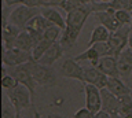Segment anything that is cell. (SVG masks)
<instances>
[{"instance_id": "cell-9", "label": "cell", "mask_w": 132, "mask_h": 118, "mask_svg": "<svg viewBox=\"0 0 132 118\" xmlns=\"http://www.w3.org/2000/svg\"><path fill=\"white\" fill-rule=\"evenodd\" d=\"M84 93H85V107L92 113H98L102 110V93L96 85L84 83Z\"/></svg>"}, {"instance_id": "cell-38", "label": "cell", "mask_w": 132, "mask_h": 118, "mask_svg": "<svg viewBox=\"0 0 132 118\" xmlns=\"http://www.w3.org/2000/svg\"><path fill=\"white\" fill-rule=\"evenodd\" d=\"M114 118H124L122 115H117V117H114Z\"/></svg>"}, {"instance_id": "cell-36", "label": "cell", "mask_w": 132, "mask_h": 118, "mask_svg": "<svg viewBox=\"0 0 132 118\" xmlns=\"http://www.w3.org/2000/svg\"><path fill=\"white\" fill-rule=\"evenodd\" d=\"M128 47L132 50V33H131V36H129V41H128Z\"/></svg>"}, {"instance_id": "cell-22", "label": "cell", "mask_w": 132, "mask_h": 118, "mask_svg": "<svg viewBox=\"0 0 132 118\" xmlns=\"http://www.w3.org/2000/svg\"><path fill=\"white\" fill-rule=\"evenodd\" d=\"M99 59H101V56L94 47H88L81 54L74 56V60H77V62H89V65H92V66H98Z\"/></svg>"}, {"instance_id": "cell-31", "label": "cell", "mask_w": 132, "mask_h": 118, "mask_svg": "<svg viewBox=\"0 0 132 118\" xmlns=\"http://www.w3.org/2000/svg\"><path fill=\"white\" fill-rule=\"evenodd\" d=\"M94 115H95V113H92L91 110H88L87 107H84V108L77 110V111L74 113L73 118H94Z\"/></svg>"}, {"instance_id": "cell-19", "label": "cell", "mask_w": 132, "mask_h": 118, "mask_svg": "<svg viewBox=\"0 0 132 118\" xmlns=\"http://www.w3.org/2000/svg\"><path fill=\"white\" fill-rule=\"evenodd\" d=\"M40 13L44 18H47L51 23L61 28L62 30L66 28V18L62 17V14L56 8H54V7H43V8H40Z\"/></svg>"}, {"instance_id": "cell-23", "label": "cell", "mask_w": 132, "mask_h": 118, "mask_svg": "<svg viewBox=\"0 0 132 118\" xmlns=\"http://www.w3.org/2000/svg\"><path fill=\"white\" fill-rule=\"evenodd\" d=\"M111 34V32L105 28L103 25H98L94 28L92 33H91V39H89V43H88V47L94 46L95 43H101V41H107Z\"/></svg>"}, {"instance_id": "cell-34", "label": "cell", "mask_w": 132, "mask_h": 118, "mask_svg": "<svg viewBox=\"0 0 132 118\" xmlns=\"http://www.w3.org/2000/svg\"><path fill=\"white\" fill-rule=\"evenodd\" d=\"M47 118H66V117L61 115V114H48Z\"/></svg>"}, {"instance_id": "cell-12", "label": "cell", "mask_w": 132, "mask_h": 118, "mask_svg": "<svg viewBox=\"0 0 132 118\" xmlns=\"http://www.w3.org/2000/svg\"><path fill=\"white\" fill-rule=\"evenodd\" d=\"M101 93H102V110L109 113L111 115V118L120 115V111H121L120 97L116 96L114 93H111L107 88L101 89Z\"/></svg>"}, {"instance_id": "cell-25", "label": "cell", "mask_w": 132, "mask_h": 118, "mask_svg": "<svg viewBox=\"0 0 132 118\" xmlns=\"http://www.w3.org/2000/svg\"><path fill=\"white\" fill-rule=\"evenodd\" d=\"M52 43H55V41H50V40L47 39H43V40H40L39 43L35 46V48H33V51H32V55H33V59L35 60H39L41 56L44 55V52L50 48V46H51Z\"/></svg>"}, {"instance_id": "cell-14", "label": "cell", "mask_w": 132, "mask_h": 118, "mask_svg": "<svg viewBox=\"0 0 132 118\" xmlns=\"http://www.w3.org/2000/svg\"><path fill=\"white\" fill-rule=\"evenodd\" d=\"M63 48L65 47H63V44H62L61 41L52 43L48 50L44 52V55L41 56L37 62H40L43 65H47V66H52L58 59L62 58V55H63Z\"/></svg>"}, {"instance_id": "cell-8", "label": "cell", "mask_w": 132, "mask_h": 118, "mask_svg": "<svg viewBox=\"0 0 132 118\" xmlns=\"http://www.w3.org/2000/svg\"><path fill=\"white\" fill-rule=\"evenodd\" d=\"M7 73H8V74H11V76H14L15 78L18 80L19 84H23L25 87H28L29 89H30V92L35 95L37 83L35 81L30 70L26 67V65H25V63L23 65H19V66H11V67H8Z\"/></svg>"}, {"instance_id": "cell-5", "label": "cell", "mask_w": 132, "mask_h": 118, "mask_svg": "<svg viewBox=\"0 0 132 118\" xmlns=\"http://www.w3.org/2000/svg\"><path fill=\"white\" fill-rule=\"evenodd\" d=\"M37 14H40V8H36V7H28V6L21 4V6H18L16 8H14L11 11V15H10L8 22L12 23V25H15V26H18L19 29L25 30L28 22L30 21L33 17H36Z\"/></svg>"}, {"instance_id": "cell-32", "label": "cell", "mask_w": 132, "mask_h": 118, "mask_svg": "<svg viewBox=\"0 0 132 118\" xmlns=\"http://www.w3.org/2000/svg\"><path fill=\"white\" fill-rule=\"evenodd\" d=\"M4 3H6L7 6H21V4H23V6H26V3H28V0H3Z\"/></svg>"}, {"instance_id": "cell-17", "label": "cell", "mask_w": 132, "mask_h": 118, "mask_svg": "<svg viewBox=\"0 0 132 118\" xmlns=\"http://www.w3.org/2000/svg\"><path fill=\"white\" fill-rule=\"evenodd\" d=\"M106 88L118 97H121L124 95H132V89L128 87L120 77H109Z\"/></svg>"}, {"instance_id": "cell-40", "label": "cell", "mask_w": 132, "mask_h": 118, "mask_svg": "<svg viewBox=\"0 0 132 118\" xmlns=\"http://www.w3.org/2000/svg\"><path fill=\"white\" fill-rule=\"evenodd\" d=\"M131 30H132V23H131Z\"/></svg>"}, {"instance_id": "cell-4", "label": "cell", "mask_w": 132, "mask_h": 118, "mask_svg": "<svg viewBox=\"0 0 132 118\" xmlns=\"http://www.w3.org/2000/svg\"><path fill=\"white\" fill-rule=\"evenodd\" d=\"M131 33H132V30H131L129 25L121 26L116 32H111L110 37H109V40H107V44L110 46L111 56H114L116 59H118L120 54H121L128 46Z\"/></svg>"}, {"instance_id": "cell-41", "label": "cell", "mask_w": 132, "mask_h": 118, "mask_svg": "<svg viewBox=\"0 0 132 118\" xmlns=\"http://www.w3.org/2000/svg\"><path fill=\"white\" fill-rule=\"evenodd\" d=\"M131 11H132V7H131Z\"/></svg>"}, {"instance_id": "cell-3", "label": "cell", "mask_w": 132, "mask_h": 118, "mask_svg": "<svg viewBox=\"0 0 132 118\" xmlns=\"http://www.w3.org/2000/svg\"><path fill=\"white\" fill-rule=\"evenodd\" d=\"M6 93H7V96L10 97L11 103L14 104L18 115H21V111H22V110L30 108L32 106H35L32 102L33 93L30 92V89L28 87H25L23 84H18L12 89H7Z\"/></svg>"}, {"instance_id": "cell-20", "label": "cell", "mask_w": 132, "mask_h": 118, "mask_svg": "<svg viewBox=\"0 0 132 118\" xmlns=\"http://www.w3.org/2000/svg\"><path fill=\"white\" fill-rule=\"evenodd\" d=\"M94 3V0H50V7H61L63 11L69 13L73 8L82 7Z\"/></svg>"}, {"instance_id": "cell-2", "label": "cell", "mask_w": 132, "mask_h": 118, "mask_svg": "<svg viewBox=\"0 0 132 118\" xmlns=\"http://www.w3.org/2000/svg\"><path fill=\"white\" fill-rule=\"evenodd\" d=\"M25 65L30 70L37 85H41V87H54V85H56L58 78L51 66L43 65V63L37 62V60H30V62H28Z\"/></svg>"}, {"instance_id": "cell-11", "label": "cell", "mask_w": 132, "mask_h": 118, "mask_svg": "<svg viewBox=\"0 0 132 118\" xmlns=\"http://www.w3.org/2000/svg\"><path fill=\"white\" fill-rule=\"evenodd\" d=\"M82 70H84V83L94 84V85H96L99 89H105L107 87L109 77H107L105 73H102L96 66H92V65H89V66H82Z\"/></svg>"}, {"instance_id": "cell-15", "label": "cell", "mask_w": 132, "mask_h": 118, "mask_svg": "<svg viewBox=\"0 0 132 118\" xmlns=\"http://www.w3.org/2000/svg\"><path fill=\"white\" fill-rule=\"evenodd\" d=\"M102 73H105L107 77H121L120 76V70H118V62L114 56H102L99 59V63L96 66Z\"/></svg>"}, {"instance_id": "cell-24", "label": "cell", "mask_w": 132, "mask_h": 118, "mask_svg": "<svg viewBox=\"0 0 132 118\" xmlns=\"http://www.w3.org/2000/svg\"><path fill=\"white\" fill-rule=\"evenodd\" d=\"M2 118H21L6 92L3 93L2 97Z\"/></svg>"}, {"instance_id": "cell-30", "label": "cell", "mask_w": 132, "mask_h": 118, "mask_svg": "<svg viewBox=\"0 0 132 118\" xmlns=\"http://www.w3.org/2000/svg\"><path fill=\"white\" fill-rule=\"evenodd\" d=\"M91 47H94L95 50H96V52L99 54V56H107V55H110L111 56V51H110V46L107 44V41H101V43H95L94 46H91Z\"/></svg>"}, {"instance_id": "cell-37", "label": "cell", "mask_w": 132, "mask_h": 118, "mask_svg": "<svg viewBox=\"0 0 132 118\" xmlns=\"http://www.w3.org/2000/svg\"><path fill=\"white\" fill-rule=\"evenodd\" d=\"M98 2H101V3H107V2H111V0H98Z\"/></svg>"}, {"instance_id": "cell-10", "label": "cell", "mask_w": 132, "mask_h": 118, "mask_svg": "<svg viewBox=\"0 0 132 118\" xmlns=\"http://www.w3.org/2000/svg\"><path fill=\"white\" fill-rule=\"evenodd\" d=\"M61 76L65 78H72L77 80L80 83H84V70L82 66H80V63L77 60H74V58H68L65 59L61 65Z\"/></svg>"}, {"instance_id": "cell-16", "label": "cell", "mask_w": 132, "mask_h": 118, "mask_svg": "<svg viewBox=\"0 0 132 118\" xmlns=\"http://www.w3.org/2000/svg\"><path fill=\"white\" fill-rule=\"evenodd\" d=\"M21 32H22V29H19L18 26L12 25V23H8L7 26L2 28L3 50H10V48L15 47V41Z\"/></svg>"}, {"instance_id": "cell-26", "label": "cell", "mask_w": 132, "mask_h": 118, "mask_svg": "<svg viewBox=\"0 0 132 118\" xmlns=\"http://www.w3.org/2000/svg\"><path fill=\"white\" fill-rule=\"evenodd\" d=\"M121 102V111L120 115L124 118H132V96L131 95H124L120 97Z\"/></svg>"}, {"instance_id": "cell-29", "label": "cell", "mask_w": 132, "mask_h": 118, "mask_svg": "<svg viewBox=\"0 0 132 118\" xmlns=\"http://www.w3.org/2000/svg\"><path fill=\"white\" fill-rule=\"evenodd\" d=\"M19 83H18V80L15 78L14 76H11V74H3L2 76V87L3 89H12L14 87H16Z\"/></svg>"}, {"instance_id": "cell-1", "label": "cell", "mask_w": 132, "mask_h": 118, "mask_svg": "<svg viewBox=\"0 0 132 118\" xmlns=\"http://www.w3.org/2000/svg\"><path fill=\"white\" fill-rule=\"evenodd\" d=\"M91 14H94L92 3L82 7H77V8H73L72 11L66 13V28L63 29V34H62L61 40L63 47H73L76 44L78 36Z\"/></svg>"}, {"instance_id": "cell-13", "label": "cell", "mask_w": 132, "mask_h": 118, "mask_svg": "<svg viewBox=\"0 0 132 118\" xmlns=\"http://www.w3.org/2000/svg\"><path fill=\"white\" fill-rule=\"evenodd\" d=\"M94 17L99 25H103L110 32H116L121 28V23L117 21L114 14V10H105V11H96L94 13Z\"/></svg>"}, {"instance_id": "cell-33", "label": "cell", "mask_w": 132, "mask_h": 118, "mask_svg": "<svg viewBox=\"0 0 132 118\" xmlns=\"http://www.w3.org/2000/svg\"><path fill=\"white\" fill-rule=\"evenodd\" d=\"M94 118H111V115L109 113H106L105 110H99L98 113H95Z\"/></svg>"}, {"instance_id": "cell-27", "label": "cell", "mask_w": 132, "mask_h": 118, "mask_svg": "<svg viewBox=\"0 0 132 118\" xmlns=\"http://www.w3.org/2000/svg\"><path fill=\"white\" fill-rule=\"evenodd\" d=\"M114 14H116L117 21L121 23V26H125V25L131 26V23H132L131 11H128V10H117V11H114Z\"/></svg>"}, {"instance_id": "cell-18", "label": "cell", "mask_w": 132, "mask_h": 118, "mask_svg": "<svg viewBox=\"0 0 132 118\" xmlns=\"http://www.w3.org/2000/svg\"><path fill=\"white\" fill-rule=\"evenodd\" d=\"M118 70L121 77H128L132 73V50L129 47L125 48L121 54H120L118 59Z\"/></svg>"}, {"instance_id": "cell-6", "label": "cell", "mask_w": 132, "mask_h": 118, "mask_svg": "<svg viewBox=\"0 0 132 118\" xmlns=\"http://www.w3.org/2000/svg\"><path fill=\"white\" fill-rule=\"evenodd\" d=\"M2 59H3V65L7 67L19 66V65H23V63L30 62V60H35L32 52L23 51V50L16 48V47H12L10 50H3Z\"/></svg>"}, {"instance_id": "cell-35", "label": "cell", "mask_w": 132, "mask_h": 118, "mask_svg": "<svg viewBox=\"0 0 132 118\" xmlns=\"http://www.w3.org/2000/svg\"><path fill=\"white\" fill-rule=\"evenodd\" d=\"M33 117H35V118H40V113L35 108V106H33Z\"/></svg>"}, {"instance_id": "cell-28", "label": "cell", "mask_w": 132, "mask_h": 118, "mask_svg": "<svg viewBox=\"0 0 132 118\" xmlns=\"http://www.w3.org/2000/svg\"><path fill=\"white\" fill-rule=\"evenodd\" d=\"M61 30H62L61 28H58L55 25H51L47 30H45L44 39L50 40V41H58V39H59V36H61Z\"/></svg>"}, {"instance_id": "cell-21", "label": "cell", "mask_w": 132, "mask_h": 118, "mask_svg": "<svg viewBox=\"0 0 132 118\" xmlns=\"http://www.w3.org/2000/svg\"><path fill=\"white\" fill-rule=\"evenodd\" d=\"M36 43H35V39L32 37V34L29 33L28 30H22L18 36L15 41V47L16 48H21L23 51H28V52H32L33 48H35Z\"/></svg>"}, {"instance_id": "cell-7", "label": "cell", "mask_w": 132, "mask_h": 118, "mask_svg": "<svg viewBox=\"0 0 132 118\" xmlns=\"http://www.w3.org/2000/svg\"><path fill=\"white\" fill-rule=\"evenodd\" d=\"M51 25H54V23H51L47 18H44L43 15H41V13H40V14H37L36 17H33L30 21L28 22L25 30H28L29 33L32 34V37L35 39V43L37 44L40 40L44 39L45 30H47Z\"/></svg>"}, {"instance_id": "cell-39", "label": "cell", "mask_w": 132, "mask_h": 118, "mask_svg": "<svg viewBox=\"0 0 132 118\" xmlns=\"http://www.w3.org/2000/svg\"><path fill=\"white\" fill-rule=\"evenodd\" d=\"M22 118H32V117H22ZM33 118H35V117H33Z\"/></svg>"}]
</instances>
